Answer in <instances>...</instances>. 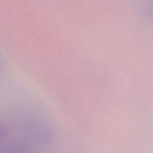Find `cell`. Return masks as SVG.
<instances>
[{
  "instance_id": "obj_1",
  "label": "cell",
  "mask_w": 153,
  "mask_h": 153,
  "mask_svg": "<svg viewBox=\"0 0 153 153\" xmlns=\"http://www.w3.org/2000/svg\"><path fill=\"white\" fill-rule=\"evenodd\" d=\"M143 10L144 15L150 20L153 21V0H146Z\"/></svg>"
},
{
  "instance_id": "obj_2",
  "label": "cell",
  "mask_w": 153,
  "mask_h": 153,
  "mask_svg": "<svg viewBox=\"0 0 153 153\" xmlns=\"http://www.w3.org/2000/svg\"><path fill=\"white\" fill-rule=\"evenodd\" d=\"M4 130L3 128V127L2 126V125L0 124V143L2 141L3 138H4Z\"/></svg>"
}]
</instances>
